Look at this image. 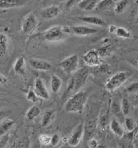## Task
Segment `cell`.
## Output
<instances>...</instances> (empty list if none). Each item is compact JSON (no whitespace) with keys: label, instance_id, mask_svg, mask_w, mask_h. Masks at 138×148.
<instances>
[{"label":"cell","instance_id":"cell-1","mask_svg":"<svg viewBox=\"0 0 138 148\" xmlns=\"http://www.w3.org/2000/svg\"><path fill=\"white\" fill-rule=\"evenodd\" d=\"M87 98V95L84 91H79L74 93L65 103V111L71 113L81 114L84 110Z\"/></svg>","mask_w":138,"mask_h":148},{"label":"cell","instance_id":"cell-2","mask_svg":"<svg viewBox=\"0 0 138 148\" xmlns=\"http://www.w3.org/2000/svg\"><path fill=\"white\" fill-rule=\"evenodd\" d=\"M73 76L71 79L69 89L74 94L79 91L85 84L89 77V70L85 66L77 69L73 73Z\"/></svg>","mask_w":138,"mask_h":148},{"label":"cell","instance_id":"cell-3","mask_svg":"<svg viewBox=\"0 0 138 148\" xmlns=\"http://www.w3.org/2000/svg\"><path fill=\"white\" fill-rule=\"evenodd\" d=\"M130 76L129 73L126 71H120L114 74L106 83V89L113 92L125 82Z\"/></svg>","mask_w":138,"mask_h":148},{"label":"cell","instance_id":"cell-4","mask_svg":"<svg viewBox=\"0 0 138 148\" xmlns=\"http://www.w3.org/2000/svg\"><path fill=\"white\" fill-rule=\"evenodd\" d=\"M79 64V58L77 54H73L65 58L58 65L66 74L70 75L78 69Z\"/></svg>","mask_w":138,"mask_h":148},{"label":"cell","instance_id":"cell-5","mask_svg":"<svg viewBox=\"0 0 138 148\" xmlns=\"http://www.w3.org/2000/svg\"><path fill=\"white\" fill-rule=\"evenodd\" d=\"M38 24L39 20L35 13L30 12L22 21V30L25 34H31L36 29Z\"/></svg>","mask_w":138,"mask_h":148},{"label":"cell","instance_id":"cell-6","mask_svg":"<svg viewBox=\"0 0 138 148\" xmlns=\"http://www.w3.org/2000/svg\"><path fill=\"white\" fill-rule=\"evenodd\" d=\"M63 27L56 25L53 26L46 30L43 33V37L45 40L48 42H56L61 40L64 35Z\"/></svg>","mask_w":138,"mask_h":148},{"label":"cell","instance_id":"cell-7","mask_svg":"<svg viewBox=\"0 0 138 148\" xmlns=\"http://www.w3.org/2000/svg\"><path fill=\"white\" fill-rule=\"evenodd\" d=\"M84 131V126L83 123L79 124L73 130L68 139L67 142L71 147H76L80 143Z\"/></svg>","mask_w":138,"mask_h":148},{"label":"cell","instance_id":"cell-8","mask_svg":"<svg viewBox=\"0 0 138 148\" xmlns=\"http://www.w3.org/2000/svg\"><path fill=\"white\" fill-rule=\"evenodd\" d=\"M83 60L87 66H97L101 64L102 60L97 50H91L83 56Z\"/></svg>","mask_w":138,"mask_h":148},{"label":"cell","instance_id":"cell-9","mask_svg":"<svg viewBox=\"0 0 138 148\" xmlns=\"http://www.w3.org/2000/svg\"><path fill=\"white\" fill-rule=\"evenodd\" d=\"M40 99L47 100L49 99V91L43 81L40 78H37L34 83L33 90Z\"/></svg>","mask_w":138,"mask_h":148},{"label":"cell","instance_id":"cell-10","mask_svg":"<svg viewBox=\"0 0 138 148\" xmlns=\"http://www.w3.org/2000/svg\"><path fill=\"white\" fill-rule=\"evenodd\" d=\"M61 8L57 5H51L44 7L40 12L41 17L44 20H51L60 14Z\"/></svg>","mask_w":138,"mask_h":148},{"label":"cell","instance_id":"cell-11","mask_svg":"<svg viewBox=\"0 0 138 148\" xmlns=\"http://www.w3.org/2000/svg\"><path fill=\"white\" fill-rule=\"evenodd\" d=\"M71 33L74 34L81 36H89L91 35H94L99 32L98 29L94 28H91L87 26L84 25H78L74 26L71 28Z\"/></svg>","mask_w":138,"mask_h":148},{"label":"cell","instance_id":"cell-12","mask_svg":"<svg viewBox=\"0 0 138 148\" xmlns=\"http://www.w3.org/2000/svg\"><path fill=\"white\" fill-rule=\"evenodd\" d=\"M29 63L33 69L39 71H48L51 67V64L44 60L31 58L29 61Z\"/></svg>","mask_w":138,"mask_h":148},{"label":"cell","instance_id":"cell-13","mask_svg":"<svg viewBox=\"0 0 138 148\" xmlns=\"http://www.w3.org/2000/svg\"><path fill=\"white\" fill-rule=\"evenodd\" d=\"M13 70L15 74L20 76L25 77L27 74V65L25 58L20 56L18 58L14 63Z\"/></svg>","mask_w":138,"mask_h":148},{"label":"cell","instance_id":"cell-14","mask_svg":"<svg viewBox=\"0 0 138 148\" xmlns=\"http://www.w3.org/2000/svg\"><path fill=\"white\" fill-rule=\"evenodd\" d=\"M29 0H0V9L18 8L25 5Z\"/></svg>","mask_w":138,"mask_h":148},{"label":"cell","instance_id":"cell-15","mask_svg":"<svg viewBox=\"0 0 138 148\" xmlns=\"http://www.w3.org/2000/svg\"><path fill=\"white\" fill-rule=\"evenodd\" d=\"M78 18L85 22L86 23H89L90 25H97V26H101L105 27L106 25L105 22L101 18L95 16H83L78 17Z\"/></svg>","mask_w":138,"mask_h":148},{"label":"cell","instance_id":"cell-16","mask_svg":"<svg viewBox=\"0 0 138 148\" xmlns=\"http://www.w3.org/2000/svg\"><path fill=\"white\" fill-rule=\"evenodd\" d=\"M99 0H81L77 5L78 7L85 11H91L96 9Z\"/></svg>","mask_w":138,"mask_h":148},{"label":"cell","instance_id":"cell-17","mask_svg":"<svg viewBox=\"0 0 138 148\" xmlns=\"http://www.w3.org/2000/svg\"><path fill=\"white\" fill-rule=\"evenodd\" d=\"M8 48V37L4 33H0V58H3L6 55Z\"/></svg>","mask_w":138,"mask_h":148},{"label":"cell","instance_id":"cell-18","mask_svg":"<svg viewBox=\"0 0 138 148\" xmlns=\"http://www.w3.org/2000/svg\"><path fill=\"white\" fill-rule=\"evenodd\" d=\"M110 129L114 134L120 137H122L124 135V130L117 119H112L110 123Z\"/></svg>","mask_w":138,"mask_h":148},{"label":"cell","instance_id":"cell-19","mask_svg":"<svg viewBox=\"0 0 138 148\" xmlns=\"http://www.w3.org/2000/svg\"><path fill=\"white\" fill-rule=\"evenodd\" d=\"M51 89L54 94L58 93L62 86V81L57 75H53L50 81Z\"/></svg>","mask_w":138,"mask_h":148},{"label":"cell","instance_id":"cell-20","mask_svg":"<svg viewBox=\"0 0 138 148\" xmlns=\"http://www.w3.org/2000/svg\"><path fill=\"white\" fill-rule=\"evenodd\" d=\"M128 0H119L114 4L113 9L114 12L118 14H122L125 11L129 5Z\"/></svg>","mask_w":138,"mask_h":148},{"label":"cell","instance_id":"cell-21","mask_svg":"<svg viewBox=\"0 0 138 148\" xmlns=\"http://www.w3.org/2000/svg\"><path fill=\"white\" fill-rule=\"evenodd\" d=\"M115 2L113 0H99L96 8L100 10H107L113 8Z\"/></svg>","mask_w":138,"mask_h":148},{"label":"cell","instance_id":"cell-22","mask_svg":"<svg viewBox=\"0 0 138 148\" xmlns=\"http://www.w3.org/2000/svg\"><path fill=\"white\" fill-rule=\"evenodd\" d=\"M15 124V122L11 119H7L0 125V137L3 136L11 129Z\"/></svg>","mask_w":138,"mask_h":148},{"label":"cell","instance_id":"cell-23","mask_svg":"<svg viewBox=\"0 0 138 148\" xmlns=\"http://www.w3.org/2000/svg\"><path fill=\"white\" fill-rule=\"evenodd\" d=\"M41 114V109L37 106H33L26 113V117L29 120H33Z\"/></svg>","mask_w":138,"mask_h":148},{"label":"cell","instance_id":"cell-24","mask_svg":"<svg viewBox=\"0 0 138 148\" xmlns=\"http://www.w3.org/2000/svg\"><path fill=\"white\" fill-rule=\"evenodd\" d=\"M53 112L52 110L45 111L41 120V125L42 127H46L50 123L53 118Z\"/></svg>","mask_w":138,"mask_h":148},{"label":"cell","instance_id":"cell-25","mask_svg":"<svg viewBox=\"0 0 138 148\" xmlns=\"http://www.w3.org/2000/svg\"><path fill=\"white\" fill-rule=\"evenodd\" d=\"M30 140L28 137H22L12 146L14 148H28L30 147Z\"/></svg>","mask_w":138,"mask_h":148},{"label":"cell","instance_id":"cell-26","mask_svg":"<svg viewBox=\"0 0 138 148\" xmlns=\"http://www.w3.org/2000/svg\"><path fill=\"white\" fill-rule=\"evenodd\" d=\"M115 34L118 37L122 38H129L131 36L130 32L127 29L122 27H117Z\"/></svg>","mask_w":138,"mask_h":148},{"label":"cell","instance_id":"cell-27","mask_svg":"<svg viewBox=\"0 0 138 148\" xmlns=\"http://www.w3.org/2000/svg\"><path fill=\"white\" fill-rule=\"evenodd\" d=\"M130 108V106L129 101L126 98L122 99L121 103V109L122 112L124 115L127 116L129 114Z\"/></svg>","mask_w":138,"mask_h":148},{"label":"cell","instance_id":"cell-28","mask_svg":"<svg viewBox=\"0 0 138 148\" xmlns=\"http://www.w3.org/2000/svg\"><path fill=\"white\" fill-rule=\"evenodd\" d=\"M126 130L130 132H133L136 128V124L134 120L131 118H126L125 121Z\"/></svg>","mask_w":138,"mask_h":148},{"label":"cell","instance_id":"cell-29","mask_svg":"<svg viewBox=\"0 0 138 148\" xmlns=\"http://www.w3.org/2000/svg\"><path fill=\"white\" fill-rule=\"evenodd\" d=\"M39 97L33 90H30L27 94V99L33 103H37L39 101Z\"/></svg>","mask_w":138,"mask_h":148},{"label":"cell","instance_id":"cell-30","mask_svg":"<svg viewBox=\"0 0 138 148\" xmlns=\"http://www.w3.org/2000/svg\"><path fill=\"white\" fill-rule=\"evenodd\" d=\"M51 137L47 134H42L39 136L38 140L41 144L44 145H48L51 143Z\"/></svg>","mask_w":138,"mask_h":148},{"label":"cell","instance_id":"cell-31","mask_svg":"<svg viewBox=\"0 0 138 148\" xmlns=\"http://www.w3.org/2000/svg\"><path fill=\"white\" fill-rule=\"evenodd\" d=\"M138 82H135L130 84L127 88V91L129 93H134L138 91Z\"/></svg>","mask_w":138,"mask_h":148},{"label":"cell","instance_id":"cell-32","mask_svg":"<svg viewBox=\"0 0 138 148\" xmlns=\"http://www.w3.org/2000/svg\"><path fill=\"white\" fill-rule=\"evenodd\" d=\"M9 140V135L8 133L2 136V138L0 139V148H3L5 147Z\"/></svg>","mask_w":138,"mask_h":148},{"label":"cell","instance_id":"cell-33","mask_svg":"<svg viewBox=\"0 0 138 148\" xmlns=\"http://www.w3.org/2000/svg\"><path fill=\"white\" fill-rule=\"evenodd\" d=\"M60 141V136L58 134H55L51 137V143L50 144L52 145L53 147L56 146L57 144L59 143Z\"/></svg>","mask_w":138,"mask_h":148},{"label":"cell","instance_id":"cell-34","mask_svg":"<svg viewBox=\"0 0 138 148\" xmlns=\"http://www.w3.org/2000/svg\"><path fill=\"white\" fill-rule=\"evenodd\" d=\"M64 0H43L42 1V4L43 5H47L46 7L51 5H57L58 3L61 2Z\"/></svg>","mask_w":138,"mask_h":148},{"label":"cell","instance_id":"cell-35","mask_svg":"<svg viewBox=\"0 0 138 148\" xmlns=\"http://www.w3.org/2000/svg\"><path fill=\"white\" fill-rule=\"evenodd\" d=\"M81 0H69L66 4V7L68 8H71L74 5H77Z\"/></svg>","mask_w":138,"mask_h":148},{"label":"cell","instance_id":"cell-36","mask_svg":"<svg viewBox=\"0 0 138 148\" xmlns=\"http://www.w3.org/2000/svg\"><path fill=\"white\" fill-rule=\"evenodd\" d=\"M8 115V111L4 109H0V122L4 120Z\"/></svg>","mask_w":138,"mask_h":148},{"label":"cell","instance_id":"cell-37","mask_svg":"<svg viewBox=\"0 0 138 148\" xmlns=\"http://www.w3.org/2000/svg\"><path fill=\"white\" fill-rule=\"evenodd\" d=\"M89 147L91 148H97L98 147L97 140L95 139H91L89 142Z\"/></svg>","mask_w":138,"mask_h":148},{"label":"cell","instance_id":"cell-38","mask_svg":"<svg viewBox=\"0 0 138 148\" xmlns=\"http://www.w3.org/2000/svg\"><path fill=\"white\" fill-rule=\"evenodd\" d=\"M7 82V78L3 75L0 74V84H4Z\"/></svg>","mask_w":138,"mask_h":148},{"label":"cell","instance_id":"cell-39","mask_svg":"<svg viewBox=\"0 0 138 148\" xmlns=\"http://www.w3.org/2000/svg\"><path fill=\"white\" fill-rule=\"evenodd\" d=\"M117 27L114 25H110L109 27V32L111 33H115V31L116 30Z\"/></svg>","mask_w":138,"mask_h":148},{"label":"cell","instance_id":"cell-40","mask_svg":"<svg viewBox=\"0 0 138 148\" xmlns=\"http://www.w3.org/2000/svg\"><path fill=\"white\" fill-rule=\"evenodd\" d=\"M0 95H1V94H0Z\"/></svg>","mask_w":138,"mask_h":148}]
</instances>
